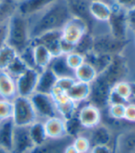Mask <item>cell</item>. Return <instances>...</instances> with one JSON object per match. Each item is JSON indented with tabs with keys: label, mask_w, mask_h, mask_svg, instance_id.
Masks as SVG:
<instances>
[{
	"label": "cell",
	"mask_w": 135,
	"mask_h": 153,
	"mask_svg": "<svg viewBox=\"0 0 135 153\" xmlns=\"http://www.w3.org/2000/svg\"><path fill=\"white\" fill-rule=\"evenodd\" d=\"M73 17L66 0H56L40 13L28 18L30 35L33 40L52 30H61Z\"/></svg>",
	"instance_id": "cell-1"
},
{
	"label": "cell",
	"mask_w": 135,
	"mask_h": 153,
	"mask_svg": "<svg viewBox=\"0 0 135 153\" xmlns=\"http://www.w3.org/2000/svg\"><path fill=\"white\" fill-rule=\"evenodd\" d=\"M30 41L29 19L17 12L7 23V45L19 53L30 45Z\"/></svg>",
	"instance_id": "cell-2"
},
{
	"label": "cell",
	"mask_w": 135,
	"mask_h": 153,
	"mask_svg": "<svg viewBox=\"0 0 135 153\" xmlns=\"http://www.w3.org/2000/svg\"><path fill=\"white\" fill-rule=\"evenodd\" d=\"M12 102V121L16 126H30L39 120L30 98L17 96Z\"/></svg>",
	"instance_id": "cell-3"
},
{
	"label": "cell",
	"mask_w": 135,
	"mask_h": 153,
	"mask_svg": "<svg viewBox=\"0 0 135 153\" xmlns=\"http://www.w3.org/2000/svg\"><path fill=\"white\" fill-rule=\"evenodd\" d=\"M111 14L107 21L108 32L115 39L128 42L129 28L127 22V11L111 2Z\"/></svg>",
	"instance_id": "cell-4"
},
{
	"label": "cell",
	"mask_w": 135,
	"mask_h": 153,
	"mask_svg": "<svg viewBox=\"0 0 135 153\" xmlns=\"http://www.w3.org/2000/svg\"><path fill=\"white\" fill-rule=\"evenodd\" d=\"M112 87L104 76L98 74L95 80L90 84V93L87 103L92 104L102 110H107L108 107V96Z\"/></svg>",
	"instance_id": "cell-5"
},
{
	"label": "cell",
	"mask_w": 135,
	"mask_h": 153,
	"mask_svg": "<svg viewBox=\"0 0 135 153\" xmlns=\"http://www.w3.org/2000/svg\"><path fill=\"white\" fill-rule=\"evenodd\" d=\"M129 74V65L125 56L122 53H116L112 56V58L106 68V69L101 73L106 80L113 87L116 83L126 80V76Z\"/></svg>",
	"instance_id": "cell-6"
},
{
	"label": "cell",
	"mask_w": 135,
	"mask_h": 153,
	"mask_svg": "<svg viewBox=\"0 0 135 153\" xmlns=\"http://www.w3.org/2000/svg\"><path fill=\"white\" fill-rule=\"evenodd\" d=\"M127 43L128 42L115 39L108 31L105 33L94 35L92 51L98 53H106L113 56L116 53H122L123 50L127 46Z\"/></svg>",
	"instance_id": "cell-7"
},
{
	"label": "cell",
	"mask_w": 135,
	"mask_h": 153,
	"mask_svg": "<svg viewBox=\"0 0 135 153\" xmlns=\"http://www.w3.org/2000/svg\"><path fill=\"white\" fill-rule=\"evenodd\" d=\"M88 31L89 27L87 21L82 18L73 16L61 30L62 39L73 45H76Z\"/></svg>",
	"instance_id": "cell-8"
},
{
	"label": "cell",
	"mask_w": 135,
	"mask_h": 153,
	"mask_svg": "<svg viewBox=\"0 0 135 153\" xmlns=\"http://www.w3.org/2000/svg\"><path fill=\"white\" fill-rule=\"evenodd\" d=\"M30 100L38 115L39 120L44 121V120L54 116H59L51 94L34 92L30 97Z\"/></svg>",
	"instance_id": "cell-9"
},
{
	"label": "cell",
	"mask_w": 135,
	"mask_h": 153,
	"mask_svg": "<svg viewBox=\"0 0 135 153\" xmlns=\"http://www.w3.org/2000/svg\"><path fill=\"white\" fill-rule=\"evenodd\" d=\"M51 96L55 104L58 115L63 120H67L76 114L79 105L72 101L66 92L54 88L51 92Z\"/></svg>",
	"instance_id": "cell-10"
},
{
	"label": "cell",
	"mask_w": 135,
	"mask_h": 153,
	"mask_svg": "<svg viewBox=\"0 0 135 153\" xmlns=\"http://www.w3.org/2000/svg\"><path fill=\"white\" fill-rule=\"evenodd\" d=\"M40 71L37 69L28 68L15 79L17 95L20 97L30 98L33 93L36 92V87L38 83Z\"/></svg>",
	"instance_id": "cell-11"
},
{
	"label": "cell",
	"mask_w": 135,
	"mask_h": 153,
	"mask_svg": "<svg viewBox=\"0 0 135 153\" xmlns=\"http://www.w3.org/2000/svg\"><path fill=\"white\" fill-rule=\"evenodd\" d=\"M78 120L85 129H91L101 123L102 112L96 106L86 103L78 109L76 113Z\"/></svg>",
	"instance_id": "cell-12"
},
{
	"label": "cell",
	"mask_w": 135,
	"mask_h": 153,
	"mask_svg": "<svg viewBox=\"0 0 135 153\" xmlns=\"http://www.w3.org/2000/svg\"><path fill=\"white\" fill-rule=\"evenodd\" d=\"M61 40L62 32L61 30H52L41 35L38 38H35L30 41L32 45H41L52 53V57L58 56L62 54L61 52Z\"/></svg>",
	"instance_id": "cell-13"
},
{
	"label": "cell",
	"mask_w": 135,
	"mask_h": 153,
	"mask_svg": "<svg viewBox=\"0 0 135 153\" xmlns=\"http://www.w3.org/2000/svg\"><path fill=\"white\" fill-rule=\"evenodd\" d=\"M34 148V144L31 140L29 126H16L14 129L12 153H30Z\"/></svg>",
	"instance_id": "cell-14"
},
{
	"label": "cell",
	"mask_w": 135,
	"mask_h": 153,
	"mask_svg": "<svg viewBox=\"0 0 135 153\" xmlns=\"http://www.w3.org/2000/svg\"><path fill=\"white\" fill-rule=\"evenodd\" d=\"M113 153H135V127L123 130L114 141Z\"/></svg>",
	"instance_id": "cell-15"
},
{
	"label": "cell",
	"mask_w": 135,
	"mask_h": 153,
	"mask_svg": "<svg viewBox=\"0 0 135 153\" xmlns=\"http://www.w3.org/2000/svg\"><path fill=\"white\" fill-rule=\"evenodd\" d=\"M73 138L65 137L60 139L48 138L43 143L34 146L30 153H63L65 147L70 144Z\"/></svg>",
	"instance_id": "cell-16"
},
{
	"label": "cell",
	"mask_w": 135,
	"mask_h": 153,
	"mask_svg": "<svg viewBox=\"0 0 135 153\" xmlns=\"http://www.w3.org/2000/svg\"><path fill=\"white\" fill-rule=\"evenodd\" d=\"M56 0H23L18 5V12L26 18L34 16Z\"/></svg>",
	"instance_id": "cell-17"
},
{
	"label": "cell",
	"mask_w": 135,
	"mask_h": 153,
	"mask_svg": "<svg viewBox=\"0 0 135 153\" xmlns=\"http://www.w3.org/2000/svg\"><path fill=\"white\" fill-rule=\"evenodd\" d=\"M88 130L89 134L86 137L89 139L91 147L97 145L110 146V143L112 142V133L108 126L100 123L97 126Z\"/></svg>",
	"instance_id": "cell-18"
},
{
	"label": "cell",
	"mask_w": 135,
	"mask_h": 153,
	"mask_svg": "<svg viewBox=\"0 0 135 153\" xmlns=\"http://www.w3.org/2000/svg\"><path fill=\"white\" fill-rule=\"evenodd\" d=\"M89 15L98 22H106L111 14V5L105 0H91L88 6Z\"/></svg>",
	"instance_id": "cell-19"
},
{
	"label": "cell",
	"mask_w": 135,
	"mask_h": 153,
	"mask_svg": "<svg viewBox=\"0 0 135 153\" xmlns=\"http://www.w3.org/2000/svg\"><path fill=\"white\" fill-rule=\"evenodd\" d=\"M47 137L51 139H60L67 137L65 122L60 116H54L43 121Z\"/></svg>",
	"instance_id": "cell-20"
},
{
	"label": "cell",
	"mask_w": 135,
	"mask_h": 153,
	"mask_svg": "<svg viewBox=\"0 0 135 153\" xmlns=\"http://www.w3.org/2000/svg\"><path fill=\"white\" fill-rule=\"evenodd\" d=\"M17 96L15 79L6 71H0V99L13 102Z\"/></svg>",
	"instance_id": "cell-21"
},
{
	"label": "cell",
	"mask_w": 135,
	"mask_h": 153,
	"mask_svg": "<svg viewBox=\"0 0 135 153\" xmlns=\"http://www.w3.org/2000/svg\"><path fill=\"white\" fill-rule=\"evenodd\" d=\"M57 79V76L54 75V73L49 68L41 71L36 87V92L51 94L55 87Z\"/></svg>",
	"instance_id": "cell-22"
},
{
	"label": "cell",
	"mask_w": 135,
	"mask_h": 153,
	"mask_svg": "<svg viewBox=\"0 0 135 153\" xmlns=\"http://www.w3.org/2000/svg\"><path fill=\"white\" fill-rule=\"evenodd\" d=\"M15 125L12 118L0 122V147L11 151L13 144Z\"/></svg>",
	"instance_id": "cell-23"
},
{
	"label": "cell",
	"mask_w": 135,
	"mask_h": 153,
	"mask_svg": "<svg viewBox=\"0 0 135 153\" xmlns=\"http://www.w3.org/2000/svg\"><path fill=\"white\" fill-rule=\"evenodd\" d=\"M90 93V84L75 81L72 88L67 91V95L72 101L76 102L78 105L84 102H87Z\"/></svg>",
	"instance_id": "cell-24"
},
{
	"label": "cell",
	"mask_w": 135,
	"mask_h": 153,
	"mask_svg": "<svg viewBox=\"0 0 135 153\" xmlns=\"http://www.w3.org/2000/svg\"><path fill=\"white\" fill-rule=\"evenodd\" d=\"M111 58H112L111 54L98 53L93 51H91L85 56V61L89 63L90 65H92L94 68L97 70V74H101L106 69Z\"/></svg>",
	"instance_id": "cell-25"
},
{
	"label": "cell",
	"mask_w": 135,
	"mask_h": 153,
	"mask_svg": "<svg viewBox=\"0 0 135 153\" xmlns=\"http://www.w3.org/2000/svg\"><path fill=\"white\" fill-rule=\"evenodd\" d=\"M57 78H63V76H75L74 71L68 67L66 63L65 56L61 54L58 56L52 57L49 67H48Z\"/></svg>",
	"instance_id": "cell-26"
},
{
	"label": "cell",
	"mask_w": 135,
	"mask_h": 153,
	"mask_svg": "<svg viewBox=\"0 0 135 153\" xmlns=\"http://www.w3.org/2000/svg\"><path fill=\"white\" fill-rule=\"evenodd\" d=\"M33 45V54H34L36 68L41 72L49 67V65L52 59V56L48 51V49L45 48L43 45Z\"/></svg>",
	"instance_id": "cell-27"
},
{
	"label": "cell",
	"mask_w": 135,
	"mask_h": 153,
	"mask_svg": "<svg viewBox=\"0 0 135 153\" xmlns=\"http://www.w3.org/2000/svg\"><path fill=\"white\" fill-rule=\"evenodd\" d=\"M97 72L92 65L84 62L79 68L74 71V76L77 81L91 84L97 76Z\"/></svg>",
	"instance_id": "cell-28"
},
{
	"label": "cell",
	"mask_w": 135,
	"mask_h": 153,
	"mask_svg": "<svg viewBox=\"0 0 135 153\" xmlns=\"http://www.w3.org/2000/svg\"><path fill=\"white\" fill-rule=\"evenodd\" d=\"M73 16L84 19L88 23V17L91 18L88 11L89 0H66Z\"/></svg>",
	"instance_id": "cell-29"
},
{
	"label": "cell",
	"mask_w": 135,
	"mask_h": 153,
	"mask_svg": "<svg viewBox=\"0 0 135 153\" xmlns=\"http://www.w3.org/2000/svg\"><path fill=\"white\" fill-rule=\"evenodd\" d=\"M18 3L14 0H2L0 2V24L7 23L17 12Z\"/></svg>",
	"instance_id": "cell-30"
},
{
	"label": "cell",
	"mask_w": 135,
	"mask_h": 153,
	"mask_svg": "<svg viewBox=\"0 0 135 153\" xmlns=\"http://www.w3.org/2000/svg\"><path fill=\"white\" fill-rule=\"evenodd\" d=\"M29 132L34 146L40 145L48 139L46 132H45L44 123L41 120H37L36 122L31 124L29 126Z\"/></svg>",
	"instance_id": "cell-31"
},
{
	"label": "cell",
	"mask_w": 135,
	"mask_h": 153,
	"mask_svg": "<svg viewBox=\"0 0 135 153\" xmlns=\"http://www.w3.org/2000/svg\"><path fill=\"white\" fill-rule=\"evenodd\" d=\"M64 122H65V129H66L67 137L74 139L78 136L84 135L83 130H85V128L82 126L76 114L69 119L64 120Z\"/></svg>",
	"instance_id": "cell-32"
},
{
	"label": "cell",
	"mask_w": 135,
	"mask_h": 153,
	"mask_svg": "<svg viewBox=\"0 0 135 153\" xmlns=\"http://www.w3.org/2000/svg\"><path fill=\"white\" fill-rule=\"evenodd\" d=\"M17 56L18 53L7 45L0 48V71H6Z\"/></svg>",
	"instance_id": "cell-33"
},
{
	"label": "cell",
	"mask_w": 135,
	"mask_h": 153,
	"mask_svg": "<svg viewBox=\"0 0 135 153\" xmlns=\"http://www.w3.org/2000/svg\"><path fill=\"white\" fill-rule=\"evenodd\" d=\"M93 40H94V34H91L88 31L87 33L84 35L83 38L77 42L74 52L79 53L85 56L86 54H87L88 53H90L93 50Z\"/></svg>",
	"instance_id": "cell-34"
},
{
	"label": "cell",
	"mask_w": 135,
	"mask_h": 153,
	"mask_svg": "<svg viewBox=\"0 0 135 153\" xmlns=\"http://www.w3.org/2000/svg\"><path fill=\"white\" fill-rule=\"evenodd\" d=\"M27 69H28L27 65L24 64V62L21 60V58L18 56H17V57L12 61V63L8 65V68H7L6 72L10 76H12L14 79H16L18 76H19Z\"/></svg>",
	"instance_id": "cell-35"
},
{
	"label": "cell",
	"mask_w": 135,
	"mask_h": 153,
	"mask_svg": "<svg viewBox=\"0 0 135 153\" xmlns=\"http://www.w3.org/2000/svg\"><path fill=\"white\" fill-rule=\"evenodd\" d=\"M18 56L24 62V64L27 65L28 68L37 69L35 61H34V54H33V45H31V42L23 51H21L19 53H18Z\"/></svg>",
	"instance_id": "cell-36"
},
{
	"label": "cell",
	"mask_w": 135,
	"mask_h": 153,
	"mask_svg": "<svg viewBox=\"0 0 135 153\" xmlns=\"http://www.w3.org/2000/svg\"><path fill=\"white\" fill-rule=\"evenodd\" d=\"M72 144L78 151V153H89L90 149H91L89 139L85 135H80L75 137L72 140Z\"/></svg>",
	"instance_id": "cell-37"
},
{
	"label": "cell",
	"mask_w": 135,
	"mask_h": 153,
	"mask_svg": "<svg viewBox=\"0 0 135 153\" xmlns=\"http://www.w3.org/2000/svg\"><path fill=\"white\" fill-rule=\"evenodd\" d=\"M118 94H120L122 98H124L125 100L130 101L131 100V86L130 82L128 80H121L112 87Z\"/></svg>",
	"instance_id": "cell-38"
},
{
	"label": "cell",
	"mask_w": 135,
	"mask_h": 153,
	"mask_svg": "<svg viewBox=\"0 0 135 153\" xmlns=\"http://www.w3.org/2000/svg\"><path fill=\"white\" fill-rule=\"evenodd\" d=\"M66 63L68 65V67L75 71L76 68H78L80 65L85 62V56L83 54L76 53V52H72L65 56Z\"/></svg>",
	"instance_id": "cell-39"
},
{
	"label": "cell",
	"mask_w": 135,
	"mask_h": 153,
	"mask_svg": "<svg viewBox=\"0 0 135 153\" xmlns=\"http://www.w3.org/2000/svg\"><path fill=\"white\" fill-rule=\"evenodd\" d=\"M125 106L126 105H123V104L108 105V107L107 108L108 116L112 120H118V121H121V120H124Z\"/></svg>",
	"instance_id": "cell-40"
},
{
	"label": "cell",
	"mask_w": 135,
	"mask_h": 153,
	"mask_svg": "<svg viewBox=\"0 0 135 153\" xmlns=\"http://www.w3.org/2000/svg\"><path fill=\"white\" fill-rule=\"evenodd\" d=\"M13 102L10 101L0 99V122L12 118Z\"/></svg>",
	"instance_id": "cell-41"
},
{
	"label": "cell",
	"mask_w": 135,
	"mask_h": 153,
	"mask_svg": "<svg viewBox=\"0 0 135 153\" xmlns=\"http://www.w3.org/2000/svg\"><path fill=\"white\" fill-rule=\"evenodd\" d=\"M75 81L76 79L75 76H63V78H58L54 88L67 93V91L72 88V86L75 83Z\"/></svg>",
	"instance_id": "cell-42"
},
{
	"label": "cell",
	"mask_w": 135,
	"mask_h": 153,
	"mask_svg": "<svg viewBox=\"0 0 135 153\" xmlns=\"http://www.w3.org/2000/svg\"><path fill=\"white\" fill-rule=\"evenodd\" d=\"M130 102V101L125 100L122 98L120 94H118L113 89L111 88V91L109 92L108 96V105H114V104H123L126 105Z\"/></svg>",
	"instance_id": "cell-43"
},
{
	"label": "cell",
	"mask_w": 135,
	"mask_h": 153,
	"mask_svg": "<svg viewBox=\"0 0 135 153\" xmlns=\"http://www.w3.org/2000/svg\"><path fill=\"white\" fill-rule=\"evenodd\" d=\"M124 120L129 123H135V102H130L126 104Z\"/></svg>",
	"instance_id": "cell-44"
},
{
	"label": "cell",
	"mask_w": 135,
	"mask_h": 153,
	"mask_svg": "<svg viewBox=\"0 0 135 153\" xmlns=\"http://www.w3.org/2000/svg\"><path fill=\"white\" fill-rule=\"evenodd\" d=\"M112 2L125 11L135 8V0H112Z\"/></svg>",
	"instance_id": "cell-45"
},
{
	"label": "cell",
	"mask_w": 135,
	"mask_h": 153,
	"mask_svg": "<svg viewBox=\"0 0 135 153\" xmlns=\"http://www.w3.org/2000/svg\"><path fill=\"white\" fill-rule=\"evenodd\" d=\"M127 22L129 31L135 36V8L127 11Z\"/></svg>",
	"instance_id": "cell-46"
},
{
	"label": "cell",
	"mask_w": 135,
	"mask_h": 153,
	"mask_svg": "<svg viewBox=\"0 0 135 153\" xmlns=\"http://www.w3.org/2000/svg\"><path fill=\"white\" fill-rule=\"evenodd\" d=\"M89 153H113V149H112L111 146L97 145L91 147Z\"/></svg>",
	"instance_id": "cell-47"
},
{
	"label": "cell",
	"mask_w": 135,
	"mask_h": 153,
	"mask_svg": "<svg viewBox=\"0 0 135 153\" xmlns=\"http://www.w3.org/2000/svg\"><path fill=\"white\" fill-rule=\"evenodd\" d=\"M7 23L0 24V48L7 45Z\"/></svg>",
	"instance_id": "cell-48"
},
{
	"label": "cell",
	"mask_w": 135,
	"mask_h": 153,
	"mask_svg": "<svg viewBox=\"0 0 135 153\" xmlns=\"http://www.w3.org/2000/svg\"><path fill=\"white\" fill-rule=\"evenodd\" d=\"M63 153H78V151L75 149V148L73 146L72 142H71L70 144H68L65 147V149L63 150Z\"/></svg>",
	"instance_id": "cell-49"
},
{
	"label": "cell",
	"mask_w": 135,
	"mask_h": 153,
	"mask_svg": "<svg viewBox=\"0 0 135 153\" xmlns=\"http://www.w3.org/2000/svg\"><path fill=\"white\" fill-rule=\"evenodd\" d=\"M129 82H130L131 90V99L135 100V81H129Z\"/></svg>",
	"instance_id": "cell-50"
},
{
	"label": "cell",
	"mask_w": 135,
	"mask_h": 153,
	"mask_svg": "<svg viewBox=\"0 0 135 153\" xmlns=\"http://www.w3.org/2000/svg\"><path fill=\"white\" fill-rule=\"evenodd\" d=\"M0 153H12V151H10L8 149H6L2 147H0Z\"/></svg>",
	"instance_id": "cell-51"
},
{
	"label": "cell",
	"mask_w": 135,
	"mask_h": 153,
	"mask_svg": "<svg viewBox=\"0 0 135 153\" xmlns=\"http://www.w3.org/2000/svg\"><path fill=\"white\" fill-rule=\"evenodd\" d=\"M14 1H16V2H18V3H19V2H21V1H23V0H14Z\"/></svg>",
	"instance_id": "cell-52"
},
{
	"label": "cell",
	"mask_w": 135,
	"mask_h": 153,
	"mask_svg": "<svg viewBox=\"0 0 135 153\" xmlns=\"http://www.w3.org/2000/svg\"><path fill=\"white\" fill-rule=\"evenodd\" d=\"M1 1H2V0H0V2H1Z\"/></svg>",
	"instance_id": "cell-53"
},
{
	"label": "cell",
	"mask_w": 135,
	"mask_h": 153,
	"mask_svg": "<svg viewBox=\"0 0 135 153\" xmlns=\"http://www.w3.org/2000/svg\"><path fill=\"white\" fill-rule=\"evenodd\" d=\"M134 42H135V39H134Z\"/></svg>",
	"instance_id": "cell-54"
},
{
	"label": "cell",
	"mask_w": 135,
	"mask_h": 153,
	"mask_svg": "<svg viewBox=\"0 0 135 153\" xmlns=\"http://www.w3.org/2000/svg\"><path fill=\"white\" fill-rule=\"evenodd\" d=\"M89 1H91V0H89Z\"/></svg>",
	"instance_id": "cell-55"
}]
</instances>
